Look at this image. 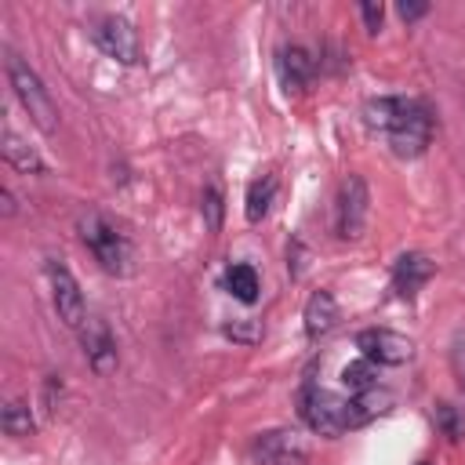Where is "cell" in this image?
<instances>
[{
	"label": "cell",
	"instance_id": "23",
	"mask_svg": "<svg viewBox=\"0 0 465 465\" xmlns=\"http://www.w3.org/2000/svg\"><path fill=\"white\" fill-rule=\"evenodd\" d=\"M360 15H363V22H367V29H371V33H378V29H381V18H385L381 4H363V7H360Z\"/></svg>",
	"mask_w": 465,
	"mask_h": 465
},
{
	"label": "cell",
	"instance_id": "7",
	"mask_svg": "<svg viewBox=\"0 0 465 465\" xmlns=\"http://www.w3.org/2000/svg\"><path fill=\"white\" fill-rule=\"evenodd\" d=\"M363 222H367V182L360 174H349L334 196V232L341 240H356L363 232Z\"/></svg>",
	"mask_w": 465,
	"mask_h": 465
},
{
	"label": "cell",
	"instance_id": "21",
	"mask_svg": "<svg viewBox=\"0 0 465 465\" xmlns=\"http://www.w3.org/2000/svg\"><path fill=\"white\" fill-rule=\"evenodd\" d=\"M225 334H229L232 341L251 345V341H258V338H262V323H258V320H240V323H229V327H225Z\"/></svg>",
	"mask_w": 465,
	"mask_h": 465
},
{
	"label": "cell",
	"instance_id": "15",
	"mask_svg": "<svg viewBox=\"0 0 465 465\" xmlns=\"http://www.w3.org/2000/svg\"><path fill=\"white\" fill-rule=\"evenodd\" d=\"M272 196H276V178H272V174L254 178V182L247 185V203H243L247 222H262V218L269 214V207H272Z\"/></svg>",
	"mask_w": 465,
	"mask_h": 465
},
{
	"label": "cell",
	"instance_id": "19",
	"mask_svg": "<svg viewBox=\"0 0 465 465\" xmlns=\"http://www.w3.org/2000/svg\"><path fill=\"white\" fill-rule=\"evenodd\" d=\"M200 214H203V225L211 232L222 229V214H225V203H222V189L218 185H207L203 196H200Z\"/></svg>",
	"mask_w": 465,
	"mask_h": 465
},
{
	"label": "cell",
	"instance_id": "12",
	"mask_svg": "<svg viewBox=\"0 0 465 465\" xmlns=\"http://www.w3.org/2000/svg\"><path fill=\"white\" fill-rule=\"evenodd\" d=\"M276 69H280V80L287 91H302L312 76H316V58L309 47L302 44H287L276 51Z\"/></svg>",
	"mask_w": 465,
	"mask_h": 465
},
{
	"label": "cell",
	"instance_id": "24",
	"mask_svg": "<svg viewBox=\"0 0 465 465\" xmlns=\"http://www.w3.org/2000/svg\"><path fill=\"white\" fill-rule=\"evenodd\" d=\"M421 15H429V4H407V0L400 4V18L403 22H418Z\"/></svg>",
	"mask_w": 465,
	"mask_h": 465
},
{
	"label": "cell",
	"instance_id": "13",
	"mask_svg": "<svg viewBox=\"0 0 465 465\" xmlns=\"http://www.w3.org/2000/svg\"><path fill=\"white\" fill-rule=\"evenodd\" d=\"M305 334L312 338V341H320V338H327L334 327H338V302H334V294L331 291H316V294H309V302H305Z\"/></svg>",
	"mask_w": 465,
	"mask_h": 465
},
{
	"label": "cell",
	"instance_id": "1",
	"mask_svg": "<svg viewBox=\"0 0 465 465\" xmlns=\"http://www.w3.org/2000/svg\"><path fill=\"white\" fill-rule=\"evenodd\" d=\"M363 116L389 138L396 156H421L432 138V113L418 98H371Z\"/></svg>",
	"mask_w": 465,
	"mask_h": 465
},
{
	"label": "cell",
	"instance_id": "11",
	"mask_svg": "<svg viewBox=\"0 0 465 465\" xmlns=\"http://www.w3.org/2000/svg\"><path fill=\"white\" fill-rule=\"evenodd\" d=\"M432 272H436V265H432L429 254L407 251V254H400L396 265H392V291H396L400 298H414V294L432 280Z\"/></svg>",
	"mask_w": 465,
	"mask_h": 465
},
{
	"label": "cell",
	"instance_id": "18",
	"mask_svg": "<svg viewBox=\"0 0 465 465\" xmlns=\"http://www.w3.org/2000/svg\"><path fill=\"white\" fill-rule=\"evenodd\" d=\"M0 425H4V432L15 436V440L33 436V414H29V403H25V400H11V403L4 407V414H0Z\"/></svg>",
	"mask_w": 465,
	"mask_h": 465
},
{
	"label": "cell",
	"instance_id": "17",
	"mask_svg": "<svg viewBox=\"0 0 465 465\" xmlns=\"http://www.w3.org/2000/svg\"><path fill=\"white\" fill-rule=\"evenodd\" d=\"M341 385L349 389V396H367L378 389V371L371 360H352L345 371H341Z\"/></svg>",
	"mask_w": 465,
	"mask_h": 465
},
{
	"label": "cell",
	"instance_id": "20",
	"mask_svg": "<svg viewBox=\"0 0 465 465\" xmlns=\"http://www.w3.org/2000/svg\"><path fill=\"white\" fill-rule=\"evenodd\" d=\"M436 425H440L450 440L465 436V414H461L458 407H450V403H440V407H436Z\"/></svg>",
	"mask_w": 465,
	"mask_h": 465
},
{
	"label": "cell",
	"instance_id": "26",
	"mask_svg": "<svg viewBox=\"0 0 465 465\" xmlns=\"http://www.w3.org/2000/svg\"><path fill=\"white\" fill-rule=\"evenodd\" d=\"M418 465H425V461H418Z\"/></svg>",
	"mask_w": 465,
	"mask_h": 465
},
{
	"label": "cell",
	"instance_id": "22",
	"mask_svg": "<svg viewBox=\"0 0 465 465\" xmlns=\"http://www.w3.org/2000/svg\"><path fill=\"white\" fill-rule=\"evenodd\" d=\"M450 367H454L458 385L465 389V331H458L454 341H450Z\"/></svg>",
	"mask_w": 465,
	"mask_h": 465
},
{
	"label": "cell",
	"instance_id": "25",
	"mask_svg": "<svg viewBox=\"0 0 465 465\" xmlns=\"http://www.w3.org/2000/svg\"><path fill=\"white\" fill-rule=\"evenodd\" d=\"M0 200H4V214H15V196H11V189H4Z\"/></svg>",
	"mask_w": 465,
	"mask_h": 465
},
{
	"label": "cell",
	"instance_id": "3",
	"mask_svg": "<svg viewBox=\"0 0 465 465\" xmlns=\"http://www.w3.org/2000/svg\"><path fill=\"white\" fill-rule=\"evenodd\" d=\"M4 73H7V84H11L15 98H18V105L29 113V120H33L44 134H51V131L58 127V109H54V102H51L44 80L36 76V69H33L25 58H18L15 51H7Z\"/></svg>",
	"mask_w": 465,
	"mask_h": 465
},
{
	"label": "cell",
	"instance_id": "2",
	"mask_svg": "<svg viewBox=\"0 0 465 465\" xmlns=\"http://www.w3.org/2000/svg\"><path fill=\"white\" fill-rule=\"evenodd\" d=\"M378 411H381V407H374V392L341 400V396L327 392V389L316 385V381H305V385L298 389V414H302V421H305L312 432H320V436H338V432H345V429H356V425L371 421Z\"/></svg>",
	"mask_w": 465,
	"mask_h": 465
},
{
	"label": "cell",
	"instance_id": "10",
	"mask_svg": "<svg viewBox=\"0 0 465 465\" xmlns=\"http://www.w3.org/2000/svg\"><path fill=\"white\" fill-rule=\"evenodd\" d=\"M80 341H84V356H87V367L94 374H113L120 356H116V338L109 331V323L102 316H87L84 327H80Z\"/></svg>",
	"mask_w": 465,
	"mask_h": 465
},
{
	"label": "cell",
	"instance_id": "16",
	"mask_svg": "<svg viewBox=\"0 0 465 465\" xmlns=\"http://www.w3.org/2000/svg\"><path fill=\"white\" fill-rule=\"evenodd\" d=\"M225 291H229L236 302L251 305V302L258 298V272H254L251 265H243V262L229 265V269H225Z\"/></svg>",
	"mask_w": 465,
	"mask_h": 465
},
{
	"label": "cell",
	"instance_id": "8",
	"mask_svg": "<svg viewBox=\"0 0 465 465\" xmlns=\"http://www.w3.org/2000/svg\"><path fill=\"white\" fill-rule=\"evenodd\" d=\"M356 349L363 352V360L378 363V367H400L414 356V341L400 331L389 327H367L356 334Z\"/></svg>",
	"mask_w": 465,
	"mask_h": 465
},
{
	"label": "cell",
	"instance_id": "4",
	"mask_svg": "<svg viewBox=\"0 0 465 465\" xmlns=\"http://www.w3.org/2000/svg\"><path fill=\"white\" fill-rule=\"evenodd\" d=\"M76 229H80V240H84V247L94 254V262L105 269V272H113V276H124L131 265V247H127V240H124V232L102 214V211H84L80 214V222H76Z\"/></svg>",
	"mask_w": 465,
	"mask_h": 465
},
{
	"label": "cell",
	"instance_id": "9",
	"mask_svg": "<svg viewBox=\"0 0 465 465\" xmlns=\"http://www.w3.org/2000/svg\"><path fill=\"white\" fill-rule=\"evenodd\" d=\"M251 454L258 465H305L309 447L294 429H265L254 436Z\"/></svg>",
	"mask_w": 465,
	"mask_h": 465
},
{
	"label": "cell",
	"instance_id": "6",
	"mask_svg": "<svg viewBox=\"0 0 465 465\" xmlns=\"http://www.w3.org/2000/svg\"><path fill=\"white\" fill-rule=\"evenodd\" d=\"M47 280H51V302H54L58 320H62L65 327L80 331V327H84V320H87V309H84V294H80L76 276L69 272V265H65V262L51 258V262H47Z\"/></svg>",
	"mask_w": 465,
	"mask_h": 465
},
{
	"label": "cell",
	"instance_id": "14",
	"mask_svg": "<svg viewBox=\"0 0 465 465\" xmlns=\"http://www.w3.org/2000/svg\"><path fill=\"white\" fill-rule=\"evenodd\" d=\"M4 160H7L15 171H22V174H44V171H47L44 156H40L25 138H18L15 127H4Z\"/></svg>",
	"mask_w": 465,
	"mask_h": 465
},
{
	"label": "cell",
	"instance_id": "5",
	"mask_svg": "<svg viewBox=\"0 0 465 465\" xmlns=\"http://www.w3.org/2000/svg\"><path fill=\"white\" fill-rule=\"evenodd\" d=\"M91 40L98 44L102 54H109V58H116V62H124V65H138V62H142L138 29H134L127 18H120V15L98 18L94 29H91Z\"/></svg>",
	"mask_w": 465,
	"mask_h": 465
}]
</instances>
